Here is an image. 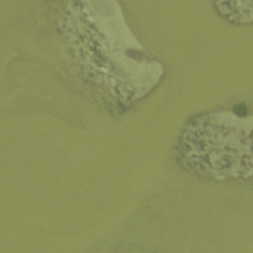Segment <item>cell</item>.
I'll return each mask as SVG.
<instances>
[{
  "instance_id": "6da1fadb",
  "label": "cell",
  "mask_w": 253,
  "mask_h": 253,
  "mask_svg": "<svg viewBox=\"0 0 253 253\" xmlns=\"http://www.w3.org/2000/svg\"><path fill=\"white\" fill-rule=\"evenodd\" d=\"M252 118L218 111L193 118L181 132V166L214 180L252 176Z\"/></svg>"
}]
</instances>
